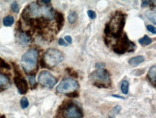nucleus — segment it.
I'll return each instance as SVG.
<instances>
[{"instance_id": "nucleus-1", "label": "nucleus", "mask_w": 156, "mask_h": 118, "mask_svg": "<svg viewBox=\"0 0 156 118\" xmlns=\"http://www.w3.org/2000/svg\"><path fill=\"white\" fill-rule=\"evenodd\" d=\"M55 17V11L50 6L40 5L38 2H32L24 9L22 17L26 22L30 20L42 17L45 20H52Z\"/></svg>"}, {"instance_id": "nucleus-2", "label": "nucleus", "mask_w": 156, "mask_h": 118, "mask_svg": "<svg viewBox=\"0 0 156 118\" xmlns=\"http://www.w3.org/2000/svg\"><path fill=\"white\" fill-rule=\"evenodd\" d=\"M64 54L58 50L50 48L45 52L40 59V66L43 68L52 69L64 61Z\"/></svg>"}, {"instance_id": "nucleus-3", "label": "nucleus", "mask_w": 156, "mask_h": 118, "mask_svg": "<svg viewBox=\"0 0 156 118\" xmlns=\"http://www.w3.org/2000/svg\"><path fill=\"white\" fill-rule=\"evenodd\" d=\"M38 56V51L34 48L30 49L22 55L21 59V65L26 73L31 74L36 71Z\"/></svg>"}, {"instance_id": "nucleus-4", "label": "nucleus", "mask_w": 156, "mask_h": 118, "mask_svg": "<svg viewBox=\"0 0 156 118\" xmlns=\"http://www.w3.org/2000/svg\"><path fill=\"white\" fill-rule=\"evenodd\" d=\"M94 86L99 88H107L112 85L109 73L105 69H98L89 76Z\"/></svg>"}, {"instance_id": "nucleus-5", "label": "nucleus", "mask_w": 156, "mask_h": 118, "mask_svg": "<svg viewBox=\"0 0 156 118\" xmlns=\"http://www.w3.org/2000/svg\"><path fill=\"white\" fill-rule=\"evenodd\" d=\"M125 24L124 15L121 12H117L115 16L112 18L109 23H108L110 29V34L113 37H120Z\"/></svg>"}, {"instance_id": "nucleus-6", "label": "nucleus", "mask_w": 156, "mask_h": 118, "mask_svg": "<svg viewBox=\"0 0 156 118\" xmlns=\"http://www.w3.org/2000/svg\"><path fill=\"white\" fill-rule=\"evenodd\" d=\"M64 111V116L66 118H82L84 116L83 111L78 105L72 102L66 101L59 108V111Z\"/></svg>"}, {"instance_id": "nucleus-7", "label": "nucleus", "mask_w": 156, "mask_h": 118, "mask_svg": "<svg viewBox=\"0 0 156 118\" xmlns=\"http://www.w3.org/2000/svg\"><path fill=\"white\" fill-rule=\"evenodd\" d=\"M135 48L136 45L129 40L127 36L124 34L123 37L118 40L116 44L114 45L112 50L115 53L122 55L125 52H133Z\"/></svg>"}, {"instance_id": "nucleus-8", "label": "nucleus", "mask_w": 156, "mask_h": 118, "mask_svg": "<svg viewBox=\"0 0 156 118\" xmlns=\"http://www.w3.org/2000/svg\"><path fill=\"white\" fill-rule=\"evenodd\" d=\"M79 88V84L76 80L73 79L72 78H64L61 82L60 84L56 88L58 93L61 94H66L72 93V92L76 91Z\"/></svg>"}, {"instance_id": "nucleus-9", "label": "nucleus", "mask_w": 156, "mask_h": 118, "mask_svg": "<svg viewBox=\"0 0 156 118\" xmlns=\"http://www.w3.org/2000/svg\"><path fill=\"white\" fill-rule=\"evenodd\" d=\"M38 82L47 88H52L58 82L57 78L48 71H42L38 76Z\"/></svg>"}, {"instance_id": "nucleus-10", "label": "nucleus", "mask_w": 156, "mask_h": 118, "mask_svg": "<svg viewBox=\"0 0 156 118\" xmlns=\"http://www.w3.org/2000/svg\"><path fill=\"white\" fill-rule=\"evenodd\" d=\"M14 82L17 88L19 93L21 95H25L28 91V84L27 81L24 79L23 77L15 76L14 77Z\"/></svg>"}, {"instance_id": "nucleus-11", "label": "nucleus", "mask_w": 156, "mask_h": 118, "mask_svg": "<svg viewBox=\"0 0 156 118\" xmlns=\"http://www.w3.org/2000/svg\"><path fill=\"white\" fill-rule=\"evenodd\" d=\"M17 37H18L19 40L23 44H28L31 41V35L30 34L29 32H24L22 30L18 31Z\"/></svg>"}, {"instance_id": "nucleus-12", "label": "nucleus", "mask_w": 156, "mask_h": 118, "mask_svg": "<svg viewBox=\"0 0 156 118\" xmlns=\"http://www.w3.org/2000/svg\"><path fill=\"white\" fill-rule=\"evenodd\" d=\"M11 85L10 79L7 75L0 73V89H7Z\"/></svg>"}, {"instance_id": "nucleus-13", "label": "nucleus", "mask_w": 156, "mask_h": 118, "mask_svg": "<svg viewBox=\"0 0 156 118\" xmlns=\"http://www.w3.org/2000/svg\"><path fill=\"white\" fill-rule=\"evenodd\" d=\"M54 18L55 19L58 29V30H61L64 25V15H63L62 13L59 12H55V17H54Z\"/></svg>"}, {"instance_id": "nucleus-14", "label": "nucleus", "mask_w": 156, "mask_h": 118, "mask_svg": "<svg viewBox=\"0 0 156 118\" xmlns=\"http://www.w3.org/2000/svg\"><path fill=\"white\" fill-rule=\"evenodd\" d=\"M145 61V57L142 55H139V56H136L134 57H132L129 59V64L132 67H136V66L140 65Z\"/></svg>"}, {"instance_id": "nucleus-15", "label": "nucleus", "mask_w": 156, "mask_h": 118, "mask_svg": "<svg viewBox=\"0 0 156 118\" xmlns=\"http://www.w3.org/2000/svg\"><path fill=\"white\" fill-rule=\"evenodd\" d=\"M148 77L150 79V82H152V84H153L154 87H155L156 84V66L153 65L152 67H150V69H149Z\"/></svg>"}, {"instance_id": "nucleus-16", "label": "nucleus", "mask_w": 156, "mask_h": 118, "mask_svg": "<svg viewBox=\"0 0 156 118\" xmlns=\"http://www.w3.org/2000/svg\"><path fill=\"white\" fill-rule=\"evenodd\" d=\"M15 22V19L12 16L5 17L3 20V24L5 27H11Z\"/></svg>"}, {"instance_id": "nucleus-17", "label": "nucleus", "mask_w": 156, "mask_h": 118, "mask_svg": "<svg viewBox=\"0 0 156 118\" xmlns=\"http://www.w3.org/2000/svg\"><path fill=\"white\" fill-rule=\"evenodd\" d=\"M152 39L148 37V35H145L144 37L139 39V43L143 46H147V45L150 44L152 43Z\"/></svg>"}, {"instance_id": "nucleus-18", "label": "nucleus", "mask_w": 156, "mask_h": 118, "mask_svg": "<svg viewBox=\"0 0 156 118\" xmlns=\"http://www.w3.org/2000/svg\"><path fill=\"white\" fill-rule=\"evenodd\" d=\"M68 22H69L71 24H74L77 21V20H78V15H77L76 12L71 11V12H70L69 15H68Z\"/></svg>"}, {"instance_id": "nucleus-19", "label": "nucleus", "mask_w": 156, "mask_h": 118, "mask_svg": "<svg viewBox=\"0 0 156 118\" xmlns=\"http://www.w3.org/2000/svg\"><path fill=\"white\" fill-rule=\"evenodd\" d=\"M121 90L124 94L127 95L129 91V82L128 81L124 80L121 84Z\"/></svg>"}, {"instance_id": "nucleus-20", "label": "nucleus", "mask_w": 156, "mask_h": 118, "mask_svg": "<svg viewBox=\"0 0 156 118\" xmlns=\"http://www.w3.org/2000/svg\"><path fill=\"white\" fill-rule=\"evenodd\" d=\"M66 71L68 72V74H69L70 76H71L72 77L77 78L78 77V73H77L76 71L72 68H69V67H68V68H66Z\"/></svg>"}, {"instance_id": "nucleus-21", "label": "nucleus", "mask_w": 156, "mask_h": 118, "mask_svg": "<svg viewBox=\"0 0 156 118\" xmlns=\"http://www.w3.org/2000/svg\"><path fill=\"white\" fill-rule=\"evenodd\" d=\"M20 105L22 109H25L29 106V101H28L27 98H22L20 100Z\"/></svg>"}, {"instance_id": "nucleus-22", "label": "nucleus", "mask_w": 156, "mask_h": 118, "mask_svg": "<svg viewBox=\"0 0 156 118\" xmlns=\"http://www.w3.org/2000/svg\"><path fill=\"white\" fill-rule=\"evenodd\" d=\"M147 17L153 24H155V12H152V11H149L148 13H146Z\"/></svg>"}, {"instance_id": "nucleus-23", "label": "nucleus", "mask_w": 156, "mask_h": 118, "mask_svg": "<svg viewBox=\"0 0 156 118\" xmlns=\"http://www.w3.org/2000/svg\"><path fill=\"white\" fill-rule=\"evenodd\" d=\"M0 68L10 69L11 67H10V65H9L8 63H7V62H5L3 59H1V57H0Z\"/></svg>"}, {"instance_id": "nucleus-24", "label": "nucleus", "mask_w": 156, "mask_h": 118, "mask_svg": "<svg viewBox=\"0 0 156 118\" xmlns=\"http://www.w3.org/2000/svg\"><path fill=\"white\" fill-rule=\"evenodd\" d=\"M28 79H29L30 84L31 86H35L36 85V80H35V74H30V75L28 77Z\"/></svg>"}, {"instance_id": "nucleus-25", "label": "nucleus", "mask_w": 156, "mask_h": 118, "mask_svg": "<svg viewBox=\"0 0 156 118\" xmlns=\"http://www.w3.org/2000/svg\"><path fill=\"white\" fill-rule=\"evenodd\" d=\"M11 9L12 11L15 13H18L19 12V5L17 4V1H14V2L12 3L11 4Z\"/></svg>"}, {"instance_id": "nucleus-26", "label": "nucleus", "mask_w": 156, "mask_h": 118, "mask_svg": "<svg viewBox=\"0 0 156 118\" xmlns=\"http://www.w3.org/2000/svg\"><path fill=\"white\" fill-rule=\"evenodd\" d=\"M66 95L69 98H76L79 96V93H78L77 91H74V92H72V93L66 94Z\"/></svg>"}, {"instance_id": "nucleus-27", "label": "nucleus", "mask_w": 156, "mask_h": 118, "mask_svg": "<svg viewBox=\"0 0 156 118\" xmlns=\"http://www.w3.org/2000/svg\"><path fill=\"white\" fill-rule=\"evenodd\" d=\"M87 14H88V16L89 17V18L92 19V20H94V19L96 18V15L95 12L93 11V10H89V11L87 12Z\"/></svg>"}, {"instance_id": "nucleus-28", "label": "nucleus", "mask_w": 156, "mask_h": 118, "mask_svg": "<svg viewBox=\"0 0 156 118\" xmlns=\"http://www.w3.org/2000/svg\"><path fill=\"white\" fill-rule=\"evenodd\" d=\"M147 29H148V30L149 31V32L152 33V34H156L155 27H153L152 25H148L147 26Z\"/></svg>"}, {"instance_id": "nucleus-29", "label": "nucleus", "mask_w": 156, "mask_h": 118, "mask_svg": "<svg viewBox=\"0 0 156 118\" xmlns=\"http://www.w3.org/2000/svg\"><path fill=\"white\" fill-rule=\"evenodd\" d=\"M121 110H122V107H121V106L117 105L115 107H114L113 110H112V111H113V112H115V114H118L119 112H120L121 111Z\"/></svg>"}, {"instance_id": "nucleus-30", "label": "nucleus", "mask_w": 156, "mask_h": 118, "mask_svg": "<svg viewBox=\"0 0 156 118\" xmlns=\"http://www.w3.org/2000/svg\"><path fill=\"white\" fill-rule=\"evenodd\" d=\"M104 33L106 35H110V29H109V27L108 24H106V26H105Z\"/></svg>"}, {"instance_id": "nucleus-31", "label": "nucleus", "mask_w": 156, "mask_h": 118, "mask_svg": "<svg viewBox=\"0 0 156 118\" xmlns=\"http://www.w3.org/2000/svg\"><path fill=\"white\" fill-rule=\"evenodd\" d=\"M96 69H104V67H105V64L104 63H96Z\"/></svg>"}, {"instance_id": "nucleus-32", "label": "nucleus", "mask_w": 156, "mask_h": 118, "mask_svg": "<svg viewBox=\"0 0 156 118\" xmlns=\"http://www.w3.org/2000/svg\"><path fill=\"white\" fill-rule=\"evenodd\" d=\"M58 44L61 45V46H68V44H67V43L66 42H65V40H64V39H59V40H58Z\"/></svg>"}, {"instance_id": "nucleus-33", "label": "nucleus", "mask_w": 156, "mask_h": 118, "mask_svg": "<svg viewBox=\"0 0 156 118\" xmlns=\"http://www.w3.org/2000/svg\"><path fill=\"white\" fill-rule=\"evenodd\" d=\"M150 1H143L142 3V7H145L149 6L150 5Z\"/></svg>"}, {"instance_id": "nucleus-34", "label": "nucleus", "mask_w": 156, "mask_h": 118, "mask_svg": "<svg viewBox=\"0 0 156 118\" xmlns=\"http://www.w3.org/2000/svg\"><path fill=\"white\" fill-rule=\"evenodd\" d=\"M65 39H66L68 44H71V43H72V39H71V37H70V36H66V37H65Z\"/></svg>"}, {"instance_id": "nucleus-35", "label": "nucleus", "mask_w": 156, "mask_h": 118, "mask_svg": "<svg viewBox=\"0 0 156 118\" xmlns=\"http://www.w3.org/2000/svg\"><path fill=\"white\" fill-rule=\"evenodd\" d=\"M112 97H115V98H119V99H122V100H123L124 98L123 97H122V96H120V95H112Z\"/></svg>"}, {"instance_id": "nucleus-36", "label": "nucleus", "mask_w": 156, "mask_h": 118, "mask_svg": "<svg viewBox=\"0 0 156 118\" xmlns=\"http://www.w3.org/2000/svg\"><path fill=\"white\" fill-rule=\"evenodd\" d=\"M109 118H114V117H109Z\"/></svg>"}]
</instances>
